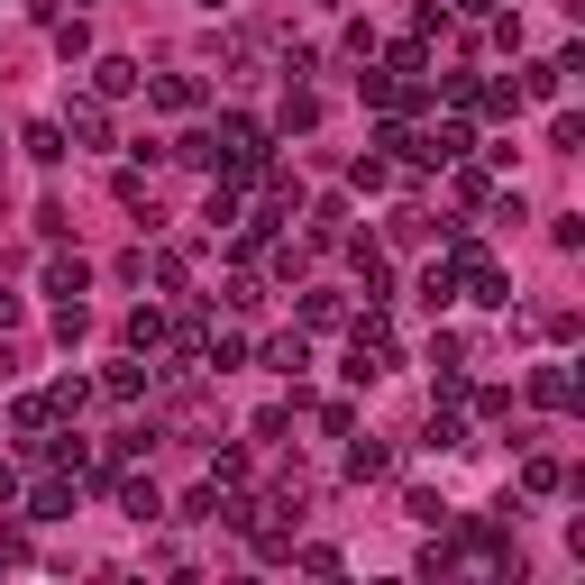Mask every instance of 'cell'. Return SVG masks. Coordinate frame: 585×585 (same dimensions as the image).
Instances as JSON below:
<instances>
[{"instance_id":"3","label":"cell","mask_w":585,"mask_h":585,"mask_svg":"<svg viewBox=\"0 0 585 585\" xmlns=\"http://www.w3.org/2000/svg\"><path fill=\"white\" fill-rule=\"evenodd\" d=\"M530 394H540L549 412H568V402H576V375H568V366H540V375H530Z\"/></svg>"},{"instance_id":"5","label":"cell","mask_w":585,"mask_h":585,"mask_svg":"<svg viewBox=\"0 0 585 585\" xmlns=\"http://www.w3.org/2000/svg\"><path fill=\"white\" fill-rule=\"evenodd\" d=\"M266 366H274V375H302V366H312V348H302V329H293V339H274V348H266Z\"/></svg>"},{"instance_id":"8","label":"cell","mask_w":585,"mask_h":585,"mask_svg":"<svg viewBox=\"0 0 585 585\" xmlns=\"http://www.w3.org/2000/svg\"><path fill=\"white\" fill-rule=\"evenodd\" d=\"M238 192H247V184H211V201H201V220H211V229H229V220H238Z\"/></svg>"},{"instance_id":"16","label":"cell","mask_w":585,"mask_h":585,"mask_svg":"<svg viewBox=\"0 0 585 585\" xmlns=\"http://www.w3.org/2000/svg\"><path fill=\"white\" fill-rule=\"evenodd\" d=\"M485 10H494V0H457V19H485Z\"/></svg>"},{"instance_id":"13","label":"cell","mask_w":585,"mask_h":585,"mask_svg":"<svg viewBox=\"0 0 585 585\" xmlns=\"http://www.w3.org/2000/svg\"><path fill=\"white\" fill-rule=\"evenodd\" d=\"M28 156H37V165H56V156H65V129H46V119H37V129H28Z\"/></svg>"},{"instance_id":"2","label":"cell","mask_w":585,"mask_h":585,"mask_svg":"<svg viewBox=\"0 0 585 585\" xmlns=\"http://www.w3.org/2000/svg\"><path fill=\"white\" fill-rule=\"evenodd\" d=\"M147 101H156V110H192L201 83H192V73H156V83H147Z\"/></svg>"},{"instance_id":"12","label":"cell","mask_w":585,"mask_h":585,"mask_svg":"<svg viewBox=\"0 0 585 585\" xmlns=\"http://www.w3.org/2000/svg\"><path fill=\"white\" fill-rule=\"evenodd\" d=\"M358 274H366V293H375V302L394 293V274H385V257H375V247H358Z\"/></svg>"},{"instance_id":"18","label":"cell","mask_w":585,"mask_h":585,"mask_svg":"<svg viewBox=\"0 0 585 585\" xmlns=\"http://www.w3.org/2000/svg\"><path fill=\"white\" fill-rule=\"evenodd\" d=\"M192 10H229V0H192Z\"/></svg>"},{"instance_id":"9","label":"cell","mask_w":585,"mask_h":585,"mask_svg":"<svg viewBox=\"0 0 585 585\" xmlns=\"http://www.w3.org/2000/svg\"><path fill=\"white\" fill-rule=\"evenodd\" d=\"M73 138H83V147H110V119H101L92 101H73Z\"/></svg>"},{"instance_id":"1","label":"cell","mask_w":585,"mask_h":585,"mask_svg":"<svg viewBox=\"0 0 585 585\" xmlns=\"http://www.w3.org/2000/svg\"><path fill=\"white\" fill-rule=\"evenodd\" d=\"M138 83H147V73H138L129 56H101V65H92V92H110V101H119V92H138Z\"/></svg>"},{"instance_id":"4","label":"cell","mask_w":585,"mask_h":585,"mask_svg":"<svg viewBox=\"0 0 585 585\" xmlns=\"http://www.w3.org/2000/svg\"><path fill=\"white\" fill-rule=\"evenodd\" d=\"M83 284H92V266H83V257H56V266H46V293H65V302H83Z\"/></svg>"},{"instance_id":"11","label":"cell","mask_w":585,"mask_h":585,"mask_svg":"<svg viewBox=\"0 0 585 585\" xmlns=\"http://www.w3.org/2000/svg\"><path fill=\"white\" fill-rule=\"evenodd\" d=\"M284 129H320V101L312 92H284Z\"/></svg>"},{"instance_id":"14","label":"cell","mask_w":585,"mask_h":585,"mask_svg":"<svg viewBox=\"0 0 585 585\" xmlns=\"http://www.w3.org/2000/svg\"><path fill=\"white\" fill-rule=\"evenodd\" d=\"M385 229H394V238H402V247H421V238H430V211H394Z\"/></svg>"},{"instance_id":"6","label":"cell","mask_w":585,"mask_h":585,"mask_svg":"<svg viewBox=\"0 0 585 585\" xmlns=\"http://www.w3.org/2000/svg\"><path fill=\"white\" fill-rule=\"evenodd\" d=\"M522 92H530V101H558V92H568V73H558V56H549V65H530V73H522Z\"/></svg>"},{"instance_id":"10","label":"cell","mask_w":585,"mask_h":585,"mask_svg":"<svg viewBox=\"0 0 585 585\" xmlns=\"http://www.w3.org/2000/svg\"><path fill=\"white\" fill-rule=\"evenodd\" d=\"M28 513H37V522H65V513H73V485H37Z\"/></svg>"},{"instance_id":"15","label":"cell","mask_w":585,"mask_h":585,"mask_svg":"<svg viewBox=\"0 0 585 585\" xmlns=\"http://www.w3.org/2000/svg\"><path fill=\"white\" fill-rule=\"evenodd\" d=\"M165 339V312H129V348H156Z\"/></svg>"},{"instance_id":"17","label":"cell","mask_w":585,"mask_h":585,"mask_svg":"<svg viewBox=\"0 0 585 585\" xmlns=\"http://www.w3.org/2000/svg\"><path fill=\"white\" fill-rule=\"evenodd\" d=\"M10 494H19V476H10V467H0V503H10Z\"/></svg>"},{"instance_id":"7","label":"cell","mask_w":585,"mask_h":585,"mask_svg":"<svg viewBox=\"0 0 585 585\" xmlns=\"http://www.w3.org/2000/svg\"><path fill=\"white\" fill-rule=\"evenodd\" d=\"M421 302H430V312H448V302H457V266H430L421 274Z\"/></svg>"}]
</instances>
